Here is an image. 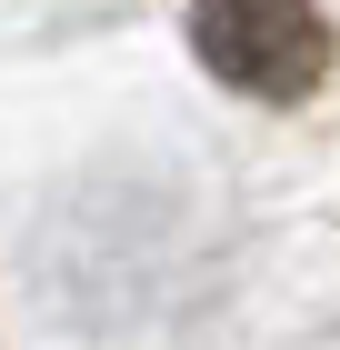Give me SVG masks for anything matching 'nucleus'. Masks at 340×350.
Wrapping results in <instances>:
<instances>
[{
    "label": "nucleus",
    "mask_w": 340,
    "mask_h": 350,
    "mask_svg": "<svg viewBox=\"0 0 340 350\" xmlns=\"http://www.w3.org/2000/svg\"><path fill=\"white\" fill-rule=\"evenodd\" d=\"M330 350H340V340H330Z\"/></svg>",
    "instance_id": "obj_2"
},
{
    "label": "nucleus",
    "mask_w": 340,
    "mask_h": 350,
    "mask_svg": "<svg viewBox=\"0 0 340 350\" xmlns=\"http://www.w3.org/2000/svg\"><path fill=\"white\" fill-rule=\"evenodd\" d=\"M190 40H200L210 81L250 90V100H311L330 81L320 0H190Z\"/></svg>",
    "instance_id": "obj_1"
}]
</instances>
